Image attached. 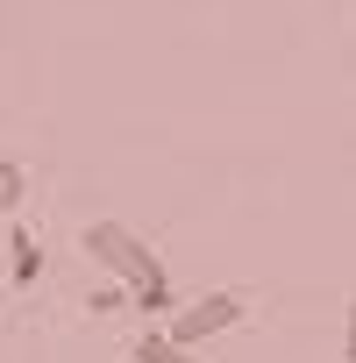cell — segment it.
Wrapping results in <instances>:
<instances>
[{"instance_id": "1", "label": "cell", "mask_w": 356, "mask_h": 363, "mask_svg": "<svg viewBox=\"0 0 356 363\" xmlns=\"http://www.w3.org/2000/svg\"><path fill=\"white\" fill-rule=\"evenodd\" d=\"M79 242H86V257H93V264L128 292V306H135V313H171V306H178L164 257H157L128 221H86V235H79Z\"/></svg>"}, {"instance_id": "2", "label": "cell", "mask_w": 356, "mask_h": 363, "mask_svg": "<svg viewBox=\"0 0 356 363\" xmlns=\"http://www.w3.org/2000/svg\"><path fill=\"white\" fill-rule=\"evenodd\" d=\"M243 313H250V299H243V292H200L193 306H171V320H164V335H171L178 349H207L214 335H228V328H243Z\"/></svg>"}, {"instance_id": "3", "label": "cell", "mask_w": 356, "mask_h": 363, "mask_svg": "<svg viewBox=\"0 0 356 363\" xmlns=\"http://www.w3.org/2000/svg\"><path fill=\"white\" fill-rule=\"evenodd\" d=\"M8 278H15V292H29V285L43 278V242H36L22 221L8 228Z\"/></svg>"}, {"instance_id": "4", "label": "cell", "mask_w": 356, "mask_h": 363, "mask_svg": "<svg viewBox=\"0 0 356 363\" xmlns=\"http://www.w3.org/2000/svg\"><path fill=\"white\" fill-rule=\"evenodd\" d=\"M135 363H207V356H200V349H178L164 328H150V335L135 342Z\"/></svg>"}, {"instance_id": "5", "label": "cell", "mask_w": 356, "mask_h": 363, "mask_svg": "<svg viewBox=\"0 0 356 363\" xmlns=\"http://www.w3.org/2000/svg\"><path fill=\"white\" fill-rule=\"evenodd\" d=\"M22 200H29V171L0 157V221H15V207H22Z\"/></svg>"}, {"instance_id": "6", "label": "cell", "mask_w": 356, "mask_h": 363, "mask_svg": "<svg viewBox=\"0 0 356 363\" xmlns=\"http://www.w3.org/2000/svg\"><path fill=\"white\" fill-rule=\"evenodd\" d=\"M114 306H128V292H121V285H107V292H93V313H114Z\"/></svg>"}]
</instances>
